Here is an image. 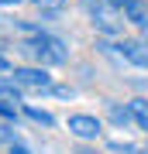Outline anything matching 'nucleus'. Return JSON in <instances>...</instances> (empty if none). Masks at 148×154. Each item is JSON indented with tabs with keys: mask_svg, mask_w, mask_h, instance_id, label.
I'll list each match as a JSON object with an SVG mask.
<instances>
[{
	"mask_svg": "<svg viewBox=\"0 0 148 154\" xmlns=\"http://www.w3.org/2000/svg\"><path fill=\"white\" fill-rule=\"evenodd\" d=\"M17 48H21V55L35 58L38 65H48V69H52V65H66V62H69V45L62 41V38H55V34H48V31L28 34Z\"/></svg>",
	"mask_w": 148,
	"mask_h": 154,
	"instance_id": "obj_1",
	"label": "nucleus"
},
{
	"mask_svg": "<svg viewBox=\"0 0 148 154\" xmlns=\"http://www.w3.org/2000/svg\"><path fill=\"white\" fill-rule=\"evenodd\" d=\"M83 11L90 14V21H93V28L104 34V38H121L124 34V24L127 17L117 11L110 0H83Z\"/></svg>",
	"mask_w": 148,
	"mask_h": 154,
	"instance_id": "obj_2",
	"label": "nucleus"
},
{
	"mask_svg": "<svg viewBox=\"0 0 148 154\" xmlns=\"http://www.w3.org/2000/svg\"><path fill=\"white\" fill-rule=\"evenodd\" d=\"M11 79L24 93H48L55 86L48 75V65H17V69H11Z\"/></svg>",
	"mask_w": 148,
	"mask_h": 154,
	"instance_id": "obj_3",
	"label": "nucleus"
},
{
	"mask_svg": "<svg viewBox=\"0 0 148 154\" xmlns=\"http://www.w3.org/2000/svg\"><path fill=\"white\" fill-rule=\"evenodd\" d=\"M69 134L72 137H79V140H100V134H104V123L97 120V116H90V113H72L69 116Z\"/></svg>",
	"mask_w": 148,
	"mask_h": 154,
	"instance_id": "obj_4",
	"label": "nucleus"
},
{
	"mask_svg": "<svg viewBox=\"0 0 148 154\" xmlns=\"http://www.w3.org/2000/svg\"><path fill=\"white\" fill-rule=\"evenodd\" d=\"M131 116H134V127H141V130L148 134V99L145 96H138V99H131Z\"/></svg>",
	"mask_w": 148,
	"mask_h": 154,
	"instance_id": "obj_5",
	"label": "nucleus"
},
{
	"mask_svg": "<svg viewBox=\"0 0 148 154\" xmlns=\"http://www.w3.org/2000/svg\"><path fill=\"white\" fill-rule=\"evenodd\" d=\"M107 113H110V120H114L117 127H127V123H134V116H131V106H121V103H107Z\"/></svg>",
	"mask_w": 148,
	"mask_h": 154,
	"instance_id": "obj_6",
	"label": "nucleus"
},
{
	"mask_svg": "<svg viewBox=\"0 0 148 154\" xmlns=\"http://www.w3.org/2000/svg\"><path fill=\"white\" fill-rule=\"evenodd\" d=\"M24 116H28V120H35V123H41V127H55V116H52L48 110L31 106V103H24Z\"/></svg>",
	"mask_w": 148,
	"mask_h": 154,
	"instance_id": "obj_7",
	"label": "nucleus"
},
{
	"mask_svg": "<svg viewBox=\"0 0 148 154\" xmlns=\"http://www.w3.org/2000/svg\"><path fill=\"white\" fill-rule=\"evenodd\" d=\"M0 96L4 99H11V103H21V96H24V89L14 82V79H0Z\"/></svg>",
	"mask_w": 148,
	"mask_h": 154,
	"instance_id": "obj_8",
	"label": "nucleus"
},
{
	"mask_svg": "<svg viewBox=\"0 0 148 154\" xmlns=\"http://www.w3.org/2000/svg\"><path fill=\"white\" fill-rule=\"evenodd\" d=\"M28 4H35V7H41V11H62V7L69 4V0H28Z\"/></svg>",
	"mask_w": 148,
	"mask_h": 154,
	"instance_id": "obj_9",
	"label": "nucleus"
},
{
	"mask_svg": "<svg viewBox=\"0 0 148 154\" xmlns=\"http://www.w3.org/2000/svg\"><path fill=\"white\" fill-rule=\"evenodd\" d=\"M0 120H17V110H14V103H7V99L4 96H0Z\"/></svg>",
	"mask_w": 148,
	"mask_h": 154,
	"instance_id": "obj_10",
	"label": "nucleus"
},
{
	"mask_svg": "<svg viewBox=\"0 0 148 154\" xmlns=\"http://www.w3.org/2000/svg\"><path fill=\"white\" fill-rule=\"evenodd\" d=\"M7 123H11V120H7ZM7 123H0V144H7V147H11V144H14L17 137H14V130H11Z\"/></svg>",
	"mask_w": 148,
	"mask_h": 154,
	"instance_id": "obj_11",
	"label": "nucleus"
},
{
	"mask_svg": "<svg viewBox=\"0 0 148 154\" xmlns=\"http://www.w3.org/2000/svg\"><path fill=\"white\" fill-rule=\"evenodd\" d=\"M110 151H121V154H141L134 144H124V140H114V144H110Z\"/></svg>",
	"mask_w": 148,
	"mask_h": 154,
	"instance_id": "obj_12",
	"label": "nucleus"
},
{
	"mask_svg": "<svg viewBox=\"0 0 148 154\" xmlns=\"http://www.w3.org/2000/svg\"><path fill=\"white\" fill-rule=\"evenodd\" d=\"M48 93H52V96H62V99H72V89H69V86H52Z\"/></svg>",
	"mask_w": 148,
	"mask_h": 154,
	"instance_id": "obj_13",
	"label": "nucleus"
},
{
	"mask_svg": "<svg viewBox=\"0 0 148 154\" xmlns=\"http://www.w3.org/2000/svg\"><path fill=\"white\" fill-rule=\"evenodd\" d=\"M11 154H31V151H28L21 140H14V144H11Z\"/></svg>",
	"mask_w": 148,
	"mask_h": 154,
	"instance_id": "obj_14",
	"label": "nucleus"
},
{
	"mask_svg": "<svg viewBox=\"0 0 148 154\" xmlns=\"http://www.w3.org/2000/svg\"><path fill=\"white\" fill-rule=\"evenodd\" d=\"M11 69H14V65H11V62H7L4 55H0V72H11Z\"/></svg>",
	"mask_w": 148,
	"mask_h": 154,
	"instance_id": "obj_15",
	"label": "nucleus"
},
{
	"mask_svg": "<svg viewBox=\"0 0 148 154\" xmlns=\"http://www.w3.org/2000/svg\"><path fill=\"white\" fill-rule=\"evenodd\" d=\"M17 4H24V0H0V7H17Z\"/></svg>",
	"mask_w": 148,
	"mask_h": 154,
	"instance_id": "obj_16",
	"label": "nucleus"
},
{
	"mask_svg": "<svg viewBox=\"0 0 148 154\" xmlns=\"http://www.w3.org/2000/svg\"><path fill=\"white\" fill-rule=\"evenodd\" d=\"M76 154H100V151H93V147H79Z\"/></svg>",
	"mask_w": 148,
	"mask_h": 154,
	"instance_id": "obj_17",
	"label": "nucleus"
}]
</instances>
